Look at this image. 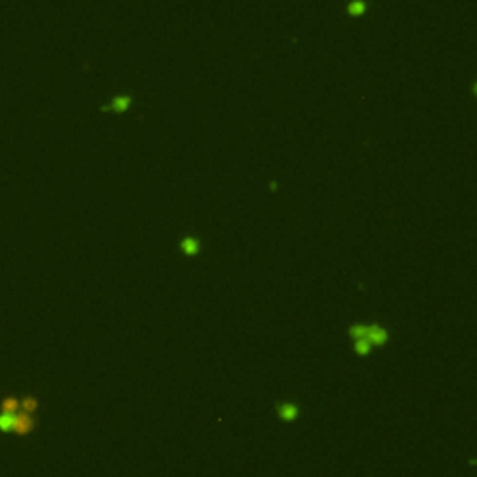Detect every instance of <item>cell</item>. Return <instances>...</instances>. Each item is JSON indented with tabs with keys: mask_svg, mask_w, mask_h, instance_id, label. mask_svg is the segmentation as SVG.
Returning <instances> with one entry per match:
<instances>
[{
	"mask_svg": "<svg viewBox=\"0 0 477 477\" xmlns=\"http://www.w3.org/2000/svg\"><path fill=\"white\" fill-rule=\"evenodd\" d=\"M34 429H36V420L32 418V414H26L19 410L15 414V421H13V433L19 436H26L30 435Z\"/></svg>",
	"mask_w": 477,
	"mask_h": 477,
	"instance_id": "obj_1",
	"label": "cell"
},
{
	"mask_svg": "<svg viewBox=\"0 0 477 477\" xmlns=\"http://www.w3.org/2000/svg\"><path fill=\"white\" fill-rule=\"evenodd\" d=\"M367 330H369V324L365 323H354L349 326V336L354 338V340H363L367 336Z\"/></svg>",
	"mask_w": 477,
	"mask_h": 477,
	"instance_id": "obj_7",
	"label": "cell"
},
{
	"mask_svg": "<svg viewBox=\"0 0 477 477\" xmlns=\"http://www.w3.org/2000/svg\"><path fill=\"white\" fill-rule=\"evenodd\" d=\"M365 8H367V4L363 0H352V2L347 4V13L349 15H362L365 11Z\"/></svg>",
	"mask_w": 477,
	"mask_h": 477,
	"instance_id": "obj_10",
	"label": "cell"
},
{
	"mask_svg": "<svg viewBox=\"0 0 477 477\" xmlns=\"http://www.w3.org/2000/svg\"><path fill=\"white\" fill-rule=\"evenodd\" d=\"M276 412H278V418L282 421L291 423L300 416V406L297 403H293V401H278L276 403Z\"/></svg>",
	"mask_w": 477,
	"mask_h": 477,
	"instance_id": "obj_2",
	"label": "cell"
},
{
	"mask_svg": "<svg viewBox=\"0 0 477 477\" xmlns=\"http://www.w3.org/2000/svg\"><path fill=\"white\" fill-rule=\"evenodd\" d=\"M0 408H2V412H10V414H15L21 410V401L17 399V397H4L2 399V403H0Z\"/></svg>",
	"mask_w": 477,
	"mask_h": 477,
	"instance_id": "obj_6",
	"label": "cell"
},
{
	"mask_svg": "<svg viewBox=\"0 0 477 477\" xmlns=\"http://www.w3.org/2000/svg\"><path fill=\"white\" fill-rule=\"evenodd\" d=\"M369 350H371V343L365 340V338H363V340H354V352H356V354L367 356Z\"/></svg>",
	"mask_w": 477,
	"mask_h": 477,
	"instance_id": "obj_11",
	"label": "cell"
},
{
	"mask_svg": "<svg viewBox=\"0 0 477 477\" xmlns=\"http://www.w3.org/2000/svg\"><path fill=\"white\" fill-rule=\"evenodd\" d=\"M365 340L371 343V347H373V345L382 347V345H386V343H388V340H390V334H388V330L384 328L382 324L375 323V324H369V330H367Z\"/></svg>",
	"mask_w": 477,
	"mask_h": 477,
	"instance_id": "obj_3",
	"label": "cell"
},
{
	"mask_svg": "<svg viewBox=\"0 0 477 477\" xmlns=\"http://www.w3.org/2000/svg\"><path fill=\"white\" fill-rule=\"evenodd\" d=\"M179 248L183 254L187 255H196L200 252V239L198 237H194V235H187V237H183L179 243Z\"/></svg>",
	"mask_w": 477,
	"mask_h": 477,
	"instance_id": "obj_5",
	"label": "cell"
},
{
	"mask_svg": "<svg viewBox=\"0 0 477 477\" xmlns=\"http://www.w3.org/2000/svg\"><path fill=\"white\" fill-rule=\"evenodd\" d=\"M133 103V95L129 94H119V95H114L110 99L108 105H103L101 110H116V112H125L129 106Z\"/></svg>",
	"mask_w": 477,
	"mask_h": 477,
	"instance_id": "obj_4",
	"label": "cell"
},
{
	"mask_svg": "<svg viewBox=\"0 0 477 477\" xmlns=\"http://www.w3.org/2000/svg\"><path fill=\"white\" fill-rule=\"evenodd\" d=\"M15 414H17V412H15ZM15 414H10V412L0 414V431H2V433H8V431H11V429H13Z\"/></svg>",
	"mask_w": 477,
	"mask_h": 477,
	"instance_id": "obj_9",
	"label": "cell"
},
{
	"mask_svg": "<svg viewBox=\"0 0 477 477\" xmlns=\"http://www.w3.org/2000/svg\"><path fill=\"white\" fill-rule=\"evenodd\" d=\"M38 406H39V403H38V399H36L34 395H26V397H22V399H21L22 412L34 414L36 410H38Z\"/></svg>",
	"mask_w": 477,
	"mask_h": 477,
	"instance_id": "obj_8",
	"label": "cell"
}]
</instances>
